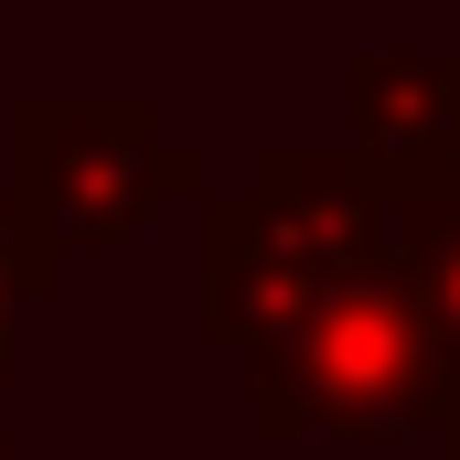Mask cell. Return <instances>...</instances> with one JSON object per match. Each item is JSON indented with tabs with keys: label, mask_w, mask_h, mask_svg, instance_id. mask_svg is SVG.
Returning a JSON list of instances; mask_svg holds the SVG:
<instances>
[{
	"label": "cell",
	"mask_w": 460,
	"mask_h": 460,
	"mask_svg": "<svg viewBox=\"0 0 460 460\" xmlns=\"http://www.w3.org/2000/svg\"><path fill=\"white\" fill-rule=\"evenodd\" d=\"M364 268H375V182L343 172V161H322V150H268L246 204L215 215L204 322H215V343L268 353Z\"/></svg>",
	"instance_id": "cell-1"
},
{
	"label": "cell",
	"mask_w": 460,
	"mask_h": 460,
	"mask_svg": "<svg viewBox=\"0 0 460 460\" xmlns=\"http://www.w3.org/2000/svg\"><path fill=\"white\" fill-rule=\"evenodd\" d=\"M204 172L161 139L139 97H22L11 108V215L43 257L118 246L161 193H193Z\"/></svg>",
	"instance_id": "cell-2"
},
{
	"label": "cell",
	"mask_w": 460,
	"mask_h": 460,
	"mask_svg": "<svg viewBox=\"0 0 460 460\" xmlns=\"http://www.w3.org/2000/svg\"><path fill=\"white\" fill-rule=\"evenodd\" d=\"M439 407V353L429 322L396 279H343L289 343L257 353V429L268 439H300V429H343V439H385V429H418Z\"/></svg>",
	"instance_id": "cell-3"
},
{
	"label": "cell",
	"mask_w": 460,
	"mask_h": 460,
	"mask_svg": "<svg viewBox=\"0 0 460 460\" xmlns=\"http://www.w3.org/2000/svg\"><path fill=\"white\" fill-rule=\"evenodd\" d=\"M54 268H65V257H43V246L22 235V215L0 204V375H11V322H22V311L54 289Z\"/></svg>",
	"instance_id": "cell-4"
},
{
	"label": "cell",
	"mask_w": 460,
	"mask_h": 460,
	"mask_svg": "<svg viewBox=\"0 0 460 460\" xmlns=\"http://www.w3.org/2000/svg\"><path fill=\"white\" fill-rule=\"evenodd\" d=\"M0 460H11V450H0Z\"/></svg>",
	"instance_id": "cell-5"
}]
</instances>
